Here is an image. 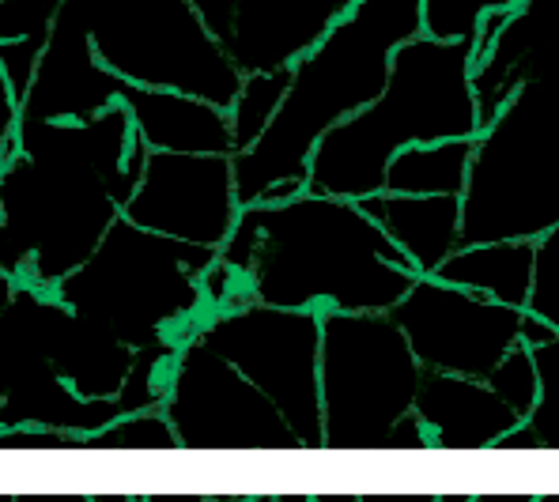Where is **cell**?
Masks as SVG:
<instances>
[{
    "label": "cell",
    "instance_id": "1",
    "mask_svg": "<svg viewBox=\"0 0 559 502\" xmlns=\"http://www.w3.org/2000/svg\"><path fill=\"white\" fill-rule=\"evenodd\" d=\"M147 147L121 106L87 121H23L0 167V273L53 291L121 216Z\"/></svg>",
    "mask_w": 559,
    "mask_h": 502
},
{
    "label": "cell",
    "instance_id": "2",
    "mask_svg": "<svg viewBox=\"0 0 559 502\" xmlns=\"http://www.w3.org/2000/svg\"><path fill=\"white\" fill-rule=\"evenodd\" d=\"M413 279L408 258L356 201L302 189L284 204L238 212L204 273V299L212 314L250 302L318 314H390Z\"/></svg>",
    "mask_w": 559,
    "mask_h": 502
},
{
    "label": "cell",
    "instance_id": "3",
    "mask_svg": "<svg viewBox=\"0 0 559 502\" xmlns=\"http://www.w3.org/2000/svg\"><path fill=\"white\" fill-rule=\"evenodd\" d=\"M416 35L419 0H356L307 53L295 57L276 118L246 152L231 155L238 204L250 208L299 196L318 140L374 103L393 53Z\"/></svg>",
    "mask_w": 559,
    "mask_h": 502
},
{
    "label": "cell",
    "instance_id": "4",
    "mask_svg": "<svg viewBox=\"0 0 559 502\" xmlns=\"http://www.w3.org/2000/svg\"><path fill=\"white\" fill-rule=\"evenodd\" d=\"M468 57L473 43H435L427 35L401 46L374 103L318 140L307 163V193L367 201L382 193V175L401 147L473 140L480 121Z\"/></svg>",
    "mask_w": 559,
    "mask_h": 502
},
{
    "label": "cell",
    "instance_id": "5",
    "mask_svg": "<svg viewBox=\"0 0 559 502\" xmlns=\"http://www.w3.org/2000/svg\"><path fill=\"white\" fill-rule=\"evenodd\" d=\"M212 261L216 250L152 235L118 216L92 258L49 295L133 351L163 340L186 344L212 314L204 299Z\"/></svg>",
    "mask_w": 559,
    "mask_h": 502
},
{
    "label": "cell",
    "instance_id": "6",
    "mask_svg": "<svg viewBox=\"0 0 559 502\" xmlns=\"http://www.w3.org/2000/svg\"><path fill=\"white\" fill-rule=\"evenodd\" d=\"M457 212L462 246L537 242L559 227V129L545 76L473 136Z\"/></svg>",
    "mask_w": 559,
    "mask_h": 502
},
{
    "label": "cell",
    "instance_id": "7",
    "mask_svg": "<svg viewBox=\"0 0 559 502\" xmlns=\"http://www.w3.org/2000/svg\"><path fill=\"white\" fill-rule=\"evenodd\" d=\"M57 12L118 84L182 92L219 110L235 103L242 72L186 0H61Z\"/></svg>",
    "mask_w": 559,
    "mask_h": 502
},
{
    "label": "cell",
    "instance_id": "8",
    "mask_svg": "<svg viewBox=\"0 0 559 502\" xmlns=\"http://www.w3.org/2000/svg\"><path fill=\"white\" fill-rule=\"evenodd\" d=\"M424 367L390 314H322L318 405L322 450H385L393 427L413 416Z\"/></svg>",
    "mask_w": 559,
    "mask_h": 502
},
{
    "label": "cell",
    "instance_id": "9",
    "mask_svg": "<svg viewBox=\"0 0 559 502\" xmlns=\"http://www.w3.org/2000/svg\"><path fill=\"white\" fill-rule=\"evenodd\" d=\"M197 340L227 359L280 419L292 427L299 450H322V405H318V310L231 307L201 321Z\"/></svg>",
    "mask_w": 559,
    "mask_h": 502
},
{
    "label": "cell",
    "instance_id": "10",
    "mask_svg": "<svg viewBox=\"0 0 559 502\" xmlns=\"http://www.w3.org/2000/svg\"><path fill=\"white\" fill-rule=\"evenodd\" d=\"M159 411L175 431L178 450L193 454L299 450V439L280 419V411L197 336L178 348Z\"/></svg>",
    "mask_w": 559,
    "mask_h": 502
},
{
    "label": "cell",
    "instance_id": "11",
    "mask_svg": "<svg viewBox=\"0 0 559 502\" xmlns=\"http://www.w3.org/2000/svg\"><path fill=\"white\" fill-rule=\"evenodd\" d=\"M522 318L525 310L468 295L435 276H416L405 299L390 310V321L401 328L419 367L476 382L522 344Z\"/></svg>",
    "mask_w": 559,
    "mask_h": 502
},
{
    "label": "cell",
    "instance_id": "12",
    "mask_svg": "<svg viewBox=\"0 0 559 502\" xmlns=\"http://www.w3.org/2000/svg\"><path fill=\"white\" fill-rule=\"evenodd\" d=\"M238 212L231 155H178L147 152L144 175L121 216L152 235L219 250L231 235Z\"/></svg>",
    "mask_w": 559,
    "mask_h": 502
},
{
    "label": "cell",
    "instance_id": "13",
    "mask_svg": "<svg viewBox=\"0 0 559 502\" xmlns=\"http://www.w3.org/2000/svg\"><path fill=\"white\" fill-rule=\"evenodd\" d=\"M356 0H235L231 27L219 38L238 72L284 69L302 57Z\"/></svg>",
    "mask_w": 559,
    "mask_h": 502
},
{
    "label": "cell",
    "instance_id": "14",
    "mask_svg": "<svg viewBox=\"0 0 559 502\" xmlns=\"http://www.w3.org/2000/svg\"><path fill=\"white\" fill-rule=\"evenodd\" d=\"M118 80L95 61L87 38L57 12L43 61L20 103L23 121H87L118 106Z\"/></svg>",
    "mask_w": 559,
    "mask_h": 502
},
{
    "label": "cell",
    "instance_id": "15",
    "mask_svg": "<svg viewBox=\"0 0 559 502\" xmlns=\"http://www.w3.org/2000/svg\"><path fill=\"white\" fill-rule=\"evenodd\" d=\"M545 76V12L514 8L496 12L480 23L468 57V87H473L480 129L522 92L530 80Z\"/></svg>",
    "mask_w": 559,
    "mask_h": 502
},
{
    "label": "cell",
    "instance_id": "16",
    "mask_svg": "<svg viewBox=\"0 0 559 502\" xmlns=\"http://www.w3.org/2000/svg\"><path fill=\"white\" fill-rule=\"evenodd\" d=\"M413 416L427 434V450H454V454L491 450L507 431L522 423L484 382L435 374V370H424L419 378Z\"/></svg>",
    "mask_w": 559,
    "mask_h": 502
},
{
    "label": "cell",
    "instance_id": "17",
    "mask_svg": "<svg viewBox=\"0 0 559 502\" xmlns=\"http://www.w3.org/2000/svg\"><path fill=\"white\" fill-rule=\"evenodd\" d=\"M57 307V299H53ZM49 325V321H46ZM121 416L118 401H84L53 374L43 351L23 363L12 390L0 401V431H53L69 439H87Z\"/></svg>",
    "mask_w": 559,
    "mask_h": 502
},
{
    "label": "cell",
    "instance_id": "18",
    "mask_svg": "<svg viewBox=\"0 0 559 502\" xmlns=\"http://www.w3.org/2000/svg\"><path fill=\"white\" fill-rule=\"evenodd\" d=\"M118 106L129 113L147 152L178 155H235L227 110L182 92L152 87H118Z\"/></svg>",
    "mask_w": 559,
    "mask_h": 502
},
{
    "label": "cell",
    "instance_id": "19",
    "mask_svg": "<svg viewBox=\"0 0 559 502\" xmlns=\"http://www.w3.org/2000/svg\"><path fill=\"white\" fill-rule=\"evenodd\" d=\"M46 359L76 397L114 401L126 385L136 351L57 302L46 325Z\"/></svg>",
    "mask_w": 559,
    "mask_h": 502
},
{
    "label": "cell",
    "instance_id": "20",
    "mask_svg": "<svg viewBox=\"0 0 559 502\" xmlns=\"http://www.w3.org/2000/svg\"><path fill=\"white\" fill-rule=\"evenodd\" d=\"M356 204L367 212V219L405 253L416 276H435V268L462 246L457 196L374 193Z\"/></svg>",
    "mask_w": 559,
    "mask_h": 502
},
{
    "label": "cell",
    "instance_id": "21",
    "mask_svg": "<svg viewBox=\"0 0 559 502\" xmlns=\"http://www.w3.org/2000/svg\"><path fill=\"white\" fill-rule=\"evenodd\" d=\"M530 268L533 242H480L457 246L439 268L435 279L450 287H462L468 295H484L491 302L525 310L530 299Z\"/></svg>",
    "mask_w": 559,
    "mask_h": 502
},
{
    "label": "cell",
    "instance_id": "22",
    "mask_svg": "<svg viewBox=\"0 0 559 502\" xmlns=\"http://www.w3.org/2000/svg\"><path fill=\"white\" fill-rule=\"evenodd\" d=\"M473 140L401 147L382 175V193L401 196H462Z\"/></svg>",
    "mask_w": 559,
    "mask_h": 502
},
{
    "label": "cell",
    "instance_id": "23",
    "mask_svg": "<svg viewBox=\"0 0 559 502\" xmlns=\"http://www.w3.org/2000/svg\"><path fill=\"white\" fill-rule=\"evenodd\" d=\"M53 314V295L15 287L8 307L0 310V401L12 390L15 374L46 344V321Z\"/></svg>",
    "mask_w": 559,
    "mask_h": 502
},
{
    "label": "cell",
    "instance_id": "24",
    "mask_svg": "<svg viewBox=\"0 0 559 502\" xmlns=\"http://www.w3.org/2000/svg\"><path fill=\"white\" fill-rule=\"evenodd\" d=\"M287 80H292V64L269 72H246L242 84H238L235 103L227 106V125H231V144L235 152H246L265 125L276 118L280 103H284Z\"/></svg>",
    "mask_w": 559,
    "mask_h": 502
},
{
    "label": "cell",
    "instance_id": "25",
    "mask_svg": "<svg viewBox=\"0 0 559 502\" xmlns=\"http://www.w3.org/2000/svg\"><path fill=\"white\" fill-rule=\"evenodd\" d=\"M514 8L518 0H419V35L435 43H473L488 15Z\"/></svg>",
    "mask_w": 559,
    "mask_h": 502
},
{
    "label": "cell",
    "instance_id": "26",
    "mask_svg": "<svg viewBox=\"0 0 559 502\" xmlns=\"http://www.w3.org/2000/svg\"><path fill=\"white\" fill-rule=\"evenodd\" d=\"M80 450H178V439L163 411H133L80 439Z\"/></svg>",
    "mask_w": 559,
    "mask_h": 502
},
{
    "label": "cell",
    "instance_id": "27",
    "mask_svg": "<svg viewBox=\"0 0 559 502\" xmlns=\"http://www.w3.org/2000/svg\"><path fill=\"white\" fill-rule=\"evenodd\" d=\"M525 314L559 328V227L533 242V268H530V299Z\"/></svg>",
    "mask_w": 559,
    "mask_h": 502
},
{
    "label": "cell",
    "instance_id": "28",
    "mask_svg": "<svg viewBox=\"0 0 559 502\" xmlns=\"http://www.w3.org/2000/svg\"><path fill=\"white\" fill-rule=\"evenodd\" d=\"M484 385H488V390L496 393V397L503 401V405L511 408L518 419L530 416L533 405H537V393H540L530 348H525V344H514V348L507 351L496 367H491V374L484 378Z\"/></svg>",
    "mask_w": 559,
    "mask_h": 502
},
{
    "label": "cell",
    "instance_id": "29",
    "mask_svg": "<svg viewBox=\"0 0 559 502\" xmlns=\"http://www.w3.org/2000/svg\"><path fill=\"white\" fill-rule=\"evenodd\" d=\"M61 0H0V43L49 38Z\"/></svg>",
    "mask_w": 559,
    "mask_h": 502
},
{
    "label": "cell",
    "instance_id": "30",
    "mask_svg": "<svg viewBox=\"0 0 559 502\" xmlns=\"http://www.w3.org/2000/svg\"><path fill=\"white\" fill-rule=\"evenodd\" d=\"M43 49H46V38H35V43H0V76H4L15 106L23 103L31 80H35L38 61H43Z\"/></svg>",
    "mask_w": 559,
    "mask_h": 502
},
{
    "label": "cell",
    "instance_id": "31",
    "mask_svg": "<svg viewBox=\"0 0 559 502\" xmlns=\"http://www.w3.org/2000/svg\"><path fill=\"white\" fill-rule=\"evenodd\" d=\"M15 125H20V106H15L12 92H8L4 76H0V167L12 155V140H15Z\"/></svg>",
    "mask_w": 559,
    "mask_h": 502
},
{
    "label": "cell",
    "instance_id": "32",
    "mask_svg": "<svg viewBox=\"0 0 559 502\" xmlns=\"http://www.w3.org/2000/svg\"><path fill=\"white\" fill-rule=\"evenodd\" d=\"M140 502H235V495H140Z\"/></svg>",
    "mask_w": 559,
    "mask_h": 502
},
{
    "label": "cell",
    "instance_id": "33",
    "mask_svg": "<svg viewBox=\"0 0 559 502\" xmlns=\"http://www.w3.org/2000/svg\"><path fill=\"white\" fill-rule=\"evenodd\" d=\"M12 502H92V495H12Z\"/></svg>",
    "mask_w": 559,
    "mask_h": 502
},
{
    "label": "cell",
    "instance_id": "34",
    "mask_svg": "<svg viewBox=\"0 0 559 502\" xmlns=\"http://www.w3.org/2000/svg\"><path fill=\"white\" fill-rule=\"evenodd\" d=\"M533 495H468V502H530Z\"/></svg>",
    "mask_w": 559,
    "mask_h": 502
},
{
    "label": "cell",
    "instance_id": "35",
    "mask_svg": "<svg viewBox=\"0 0 559 502\" xmlns=\"http://www.w3.org/2000/svg\"><path fill=\"white\" fill-rule=\"evenodd\" d=\"M12 291H15V284H12V279H8L4 273H0V310L8 307V299H12Z\"/></svg>",
    "mask_w": 559,
    "mask_h": 502
},
{
    "label": "cell",
    "instance_id": "36",
    "mask_svg": "<svg viewBox=\"0 0 559 502\" xmlns=\"http://www.w3.org/2000/svg\"><path fill=\"white\" fill-rule=\"evenodd\" d=\"M92 502H140V495H121V491H110V495H92Z\"/></svg>",
    "mask_w": 559,
    "mask_h": 502
},
{
    "label": "cell",
    "instance_id": "37",
    "mask_svg": "<svg viewBox=\"0 0 559 502\" xmlns=\"http://www.w3.org/2000/svg\"><path fill=\"white\" fill-rule=\"evenodd\" d=\"M385 502H439V495H385Z\"/></svg>",
    "mask_w": 559,
    "mask_h": 502
},
{
    "label": "cell",
    "instance_id": "38",
    "mask_svg": "<svg viewBox=\"0 0 559 502\" xmlns=\"http://www.w3.org/2000/svg\"><path fill=\"white\" fill-rule=\"evenodd\" d=\"M314 502H359V495L344 491V495H314Z\"/></svg>",
    "mask_w": 559,
    "mask_h": 502
},
{
    "label": "cell",
    "instance_id": "39",
    "mask_svg": "<svg viewBox=\"0 0 559 502\" xmlns=\"http://www.w3.org/2000/svg\"><path fill=\"white\" fill-rule=\"evenodd\" d=\"M518 8H533V12H548V0H518Z\"/></svg>",
    "mask_w": 559,
    "mask_h": 502
},
{
    "label": "cell",
    "instance_id": "40",
    "mask_svg": "<svg viewBox=\"0 0 559 502\" xmlns=\"http://www.w3.org/2000/svg\"><path fill=\"white\" fill-rule=\"evenodd\" d=\"M273 502H314V495H273Z\"/></svg>",
    "mask_w": 559,
    "mask_h": 502
},
{
    "label": "cell",
    "instance_id": "41",
    "mask_svg": "<svg viewBox=\"0 0 559 502\" xmlns=\"http://www.w3.org/2000/svg\"><path fill=\"white\" fill-rule=\"evenodd\" d=\"M530 502H559V495L556 491H545V495H533Z\"/></svg>",
    "mask_w": 559,
    "mask_h": 502
},
{
    "label": "cell",
    "instance_id": "42",
    "mask_svg": "<svg viewBox=\"0 0 559 502\" xmlns=\"http://www.w3.org/2000/svg\"><path fill=\"white\" fill-rule=\"evenodd\" d=\"M0 502H12V495H0Z\"/></svg>",
    "mask_w": 559,
    "mask_h": 502
}]
</instances>
